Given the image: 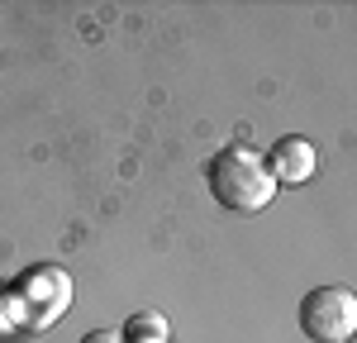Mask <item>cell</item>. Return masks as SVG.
Listing matches in <instances>:
<instances>
[{
	"label": "cell",
	"instance_id": "1",
	"mask_svg": "<svg viewBox=\"0 0 357 343\" xmlns=\"http://www.w3.org/2000/svg\"><path fill=\"white\" fill-rule=\"evenodd\" d=\"M205 181H210V196L220 200L224 210H238V215H257L276 196V181L267 172V162L252 148H243V143L215 153L205 162Z\"/></svg>",
	"mask_w": 357,
	"mask_h": 343
},
{
	"label": "cell",
	"instance_id": "2",
	"mask_svg": "<svg viewBox=\"0 0 357 343\" xmlns=\"http://www.w3.org/2000/svg\"><path fill=\"white\" fill-rule=\"evenodd\" d=\"M301 334L310 343L357 339V296L348 286H314L301 300Z\"/></svg>",
	"mask_w": 357,
	"mask_h": 343
},
{
	"label": "cell",
	"instance_id": "3",
	"mask_svg": "<svg viewBox=\"0 0 357 343\" xmlns=\"http://www.w3.org/2000/svg\"><path fill=\"white\" fill-rule=\"evenodd\" d=\"M267 162V172H272V181L281 186V181H310L314 176V167H319V158H314V143H305V139H281L272 143V153L262 158Z\"/></svg>",
	"mask_w": 357,
	"mask_h": 343
},
{
	"label": "cell",
	"instance_id": "4",
	"mask_svg": "<svg viewBox=\"0 0 357 343\" xmlns=\"http://www.w3.org/2000/svg\"><path fill=\"white\" fill-rule=\"evenodd\" d=\"M82 343H129L124 334H114V329H96V334H86Z\"/></svg>",
	"mask_w": 357,
	"mask_h": 343
}]
</instances>
